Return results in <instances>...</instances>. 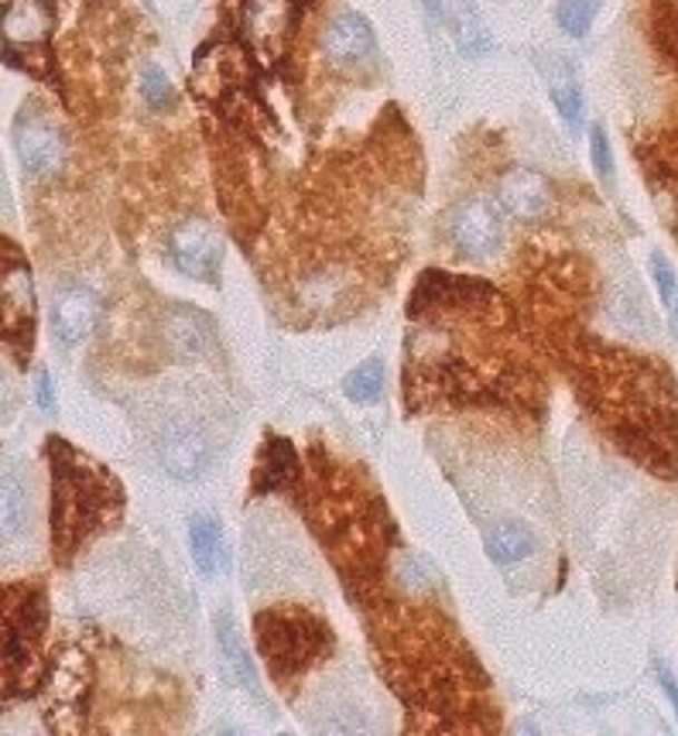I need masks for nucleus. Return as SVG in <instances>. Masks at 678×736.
<instances>
[{"label":"nucleus","instance_id":"obj_1","mask_svg":"<svg viewBox=\"0 0 678 736\" xmlns=\"http://www.w3.org/2000/svg\"><path fill=\"white\" fill-rule=\"evenodd\" d=\"M56 445L62 449V459L52 449V455H56L52 534H56V556H59V548L72 551L82 541V534L89 531V524L104 518L107 500H110V483L94 463H82L69 445H62V442H56Z\"/></svg>","mask_w":678,"mask_h":736},{"label":"nucleus","instance_id":"obj_2","mask_svg":"<svg viewBox=\"0 0 678 736\" xmlns=\"http://www.w3.org/2000/svg\"><path fill=\"white\" fill-rule=\"evenodd\" d=\"M257 637L261 651L275 675H295L302 671L315 655L326 648V634L320 624H312L302 614H261L257 617Z\"/></svg>","mask_w":678,"mask_h":736},{"label":"nucleus","instance_id":"obj_3","mask_svg":"<svg viewBox=\"0 0 678 736\" xmlns=\"http://www.w3.org/2000/svg\"><path fill=\"white\" fill-rule=\"evenodd\" d=\"M41 624H45V607L41 596L31 589H18L8 592V620H4V675L11 688H21V681L31 671L35 651H38V637H41Z\"/></svg>","mask_w":678,"mask_h":736},{"label":"nucleus","instance_id":"obj_4","mask_svg":"<svg viewBox=\"0 0 678 736\" xmlns=\"http://www.w3.org/2000/svg\"><path fill=\"white\" fill-rule=\"evenodd\" d=\"M449 241L463 257H490L504 241V219L490 199H463L449 213Z\"/></svg>","mask_w":678,"mask_h":736},{"label":"nucleus","instance_id":"obj_5","mask_svg":"<svg viewBox=\"0 0 678 736\" xmlns=\"http://www.w3.org/2000/svg\"><path fill=\"white\" fill-rule=\"evenodd\" d=\"M14 151L24 165L28 175L45 178V175H56L66 161V141L62 134L45 120L41 114L24 110L14 120Z\"/></svg>","mask_w":678,"mask_h":736},{"label":"nucleus","instance_id":"obj_6","mask_svg":"<svg viewBox=\"0 0 678 736\" xmlns=\"http://www.w3.org/2000/svg\"><path fill=\"white\" fill-rule=\"evenodd\" d=\"M171 261L189 278L213 282L223 264V241L206 219H186L171 229Z\"/></svg>","mask_w":678,"mask_h":736},{"label":"nucleus","instance_id":"obj_7","mask_svg":"<svg viewBox=\"0 0 678 736\" xmlns=\"http://www.w3.org/2000/svg\"><path fill=\"white\" fill-rule=\"evenodd\" d=\"M295 24V0H247L244 4V35L254 52L264 59H278Z\"/></svg>","mask_w":678,"mask_h":736},{"label":"nucleus","instance_id":"obj_8","mask_svg":"<svg viewBox=\"0 0 678 736\" xmlns=\"http://www.w3.org/2000/svg\"><path fill=\"white\" fill-rule=\"evenodd\" d=\"M497 199L518 219H541L552 206V181L534 168H511L497 181Z\"/></svg>","mask_w":678,"mask_h":736},{"label":"nucleus","instance_id":"obj_9","mask_svg":"<svg viewBox=\"0 0 678 736\" xmlns=\"http://www.w3.org/2000/svg\"><path fill=\"white\" fill-rule=\"evenodd\" d=\"M374 28L367 24V18H360L356 11H343L336 14L320 38V49L333 66H353L364 62L367 56H374Z\"/></svg>","mask_w":678,"mask_h":736},{"label":"nucleus","instance_id":"obj_10","mask_svg":"<svg viewBox=\"0 0 678 736\" xmlns=\"http://www.w3.org/2000/svg\"><path fill=\"white\" fill-rule=\"evenodd\" d=\"M158 459L168 477L196 480L209 463V439L196 425H171L158 439Z\"/></svg>","mask_w":678,"mask_h":736},{"label":"nucleus","instance_id":"obj_11","mask_svg":"<svg viewBox=\"0 0 678 736\" xmlns=\"http://www.w3.org/2000/svg\"><path fill=\"white\" fill-rule=\"evenodd\" d=\"M100 318V298L82 288V285H69L56 295L52 305V333L62 346H76L79 340H86L94 333Z\"/></svg>","mask_w":678,"mask_h":736},{"label":"nucleus","instance_id":"obj_12","mask_svg":"<svg viewBox=\"0 0 678 736\" xmlns=\"http://www.w3.org/2000/svg\"><path fill=\"white\" fill-rule=\"evenodd\" d=\"M161 336L165 346L178 356V360H196L206 356L216 343L213 322L196 312V308H171L161 322Z\"/></svg>","mask_w":678,"mask_h":736},{"label":"nucleus","instance_id":"obj_13","mask_svg":"<svg viewBox=\"0 0 678 736\" xmlns=\"http://www.w3.org/2000/svg\"><path fill=\"white\" fill-rule=\"evenodd\" d=\"M4 322L11 343L35 340V288H31V274L21 261H11L4 274Z\"/></svg>","mask_w":678,"mask_h":736},{"label":"nucleus","instance_id":"obj_14","mask_svg":"<svg viewBox=\"0 0 678 736\" xmlns=\"http://www.w3.org/2000/svg\"><path fill=\"white\" fill-rule=\"evenodd\" d=\"M240 79H244V59L230 45H213L193 66V86H199L209 97H219L223 89H230Z\"/></svg>","mask_w":678,"mask_h":736},{"label":"nucleus","instance_id":"obj_15","mask_svg":"<svg viewBox=\"0 0 678 736\" xmlns=\"http://www.w3.org/2000/svg\"><path fill=\"white\" fill-rule=\"evenodd\" d=\"M52 31V8L45 0H11L4 11V35L11 45H38Z\"/></svg>","mask_w":678,"mask_h":736},{"label":"nucleus","instance_id":"obj_16","mask_svg":"<svg viewBox=\"0 0 678 736\" xmlns=\"http://www.w3.org/2000/svg\"><path fill=\"white\" fill-rule=\"evenodd\" d=\"M189 544H193V562L199 569V576L213 579L223 566H226V541H223V528L213 514H196L189 524Z\"/></svg>","mask_w":678,"mask_h":736},{"label":"nucleus","instance_id":"obj_17","mask_svg":"<svg viewBox=\"0 0 678 736\" xmlns=\"http://www.w3.org/2000/svg\"><path fill=\"white\" fill-rule=\"evenodd\" d=\"M298 459H295V449L285 442V439H271L261 452V467H257V483H254V493H267V490H278L288 483V477L295 473Z\"/></svg>","mask_w":678,"mask_h":736},{"label":"nucleus","instance_id":"obj_18","mask_svg":"<svg viewBox=\"0 0 678 736\" xmlns=\"http://www.w3.org/2000/svg\"><path fill=\"white\" fill-rule=\"evenodd\" d=\"M216 637H219L223 658H226V665L234 668L237 681H240V685L247 688L250 696H261V685H257V671H254V661H250V655H247V648H244V640H240V634H237V624H234V617H219V624H216Z\"/></svg>","mask_w":678,"mask_h":736},{"label":"nucleus","instance_id":"obj_19","mask_svg":"<svg viewBox=\"0 0 678 736\" xmlns=\"http://www.w3.org/2000/svg\"><path fill=\"white\" fill-rule=\"evenodd\" d=\"M487 551H490L493 562H504V566L508 562H521V559H528L531 551H534V538H531L528 528L508 521V524H497L487 534Z\"/></svg>","mask_w":678,"mask_h":736},{"label":"nucleus","instance_id":"obj_20","mask_svg":"<svg viewBox=\"0 0 678 736\" xmlns=\"http://www.w3.org/2000/svg\"><path fill=\"white\" fill-rule=\"evenodd\" d=\"M549 89H552V104L562 114V120L569 124V130H579L582 127V89H579L572 69L559 66L549 79Z\"/></svg>","mask_w":678,"mask_h":736},{"label":"nucleus","instance_id":"obj_21","mask_svg":"<svg viewBox=\"0 0 678 736\" xmlns=\"http://www.w3.org/2000/svg\"><path fill=\"white\" fill-rule=\"evenodd\" d=\"M343 394L356 404H374L384 394V363L367 360L343 377Z\"/></svg>","mask_w":678,"mask_h":736},{"label":"nucleus","instance_id":"obj_22","mask_svg":"<svg viewBox=\"0 0 678 736\" xmlns=\"http://www.w3.org/2000/svg\"><path fill=\"white\" fill-rule=\"evenodd\" d=\"M24 518H28L24 480L11 470V473H4V541H14L21 534Z\"/></svg>","mask_w":678,"mask_h":736},{"label":"nucleus","instance_id":"obj_23","mask_svg":"<svg viewBox=\"0 0 678 736\" xmlns=\"http://www.w3.org/2000/svg\"><path fill=\"white\" fill-rule=\"evenodd\" d=\"M597 11H600V0H559L556 21L569 38H582L586 31H590Z\"/></svg>","mask_w":678,"mask_h":736},{"label":"nucleus","instance_id":"obj_24","mask_svg":"<svg viewBox=\"0 0 678 736\" xmlns=\"http://www.w3.org/2000/svg\"><path fill=\"white\" fill-rule=\"evenodd\" d=\"M141 97L151 107H165L171 100V86H168V79H165V72L158 66H145V72H141Z\"/></svg>","mask_w":678,"mask_h":736},{"label":"nucleus","instance_id":"obj_25","mask_svg":"<svg viewBox=\"0 0 678 736\" xmlns=\"http://www.w3.org/2000/svg\"><path fill=\"white\" fill-rule=\"evenodd\" d=\"M590 148H593L597 175H600V178H613V151H610V141H607V130H603V127H593Z\"/></svg>","mask_w":678,"mask_h":736},{"label":"nucleus","instance_id":"obj_26","mask_svg":"<svg viewBox=\"0 0 678 736\" xmlns=\"http://www.w3.org/2000/svg\"><path fill=\"white\" fill-rule=\"evenodd\" d=\"M651 271H655V285H658V295H661V302L665 305H671L675 302V295H678V288H675V271H671V264L661 257V254H651Z\"/></svg>","mask_w":678,"mask_h":736},{"label":"nucleus","instance_id":"obj_27","mask_svg":"<svg viewBox=\"0 0 678 736\" xmlns=\"http://www.w3.org/2000/svg\"><path fill=\"white\" fill-rule=\"evenodd\" d=\"M38 404L45 411H52V377H49V371H38Z\"/></svg>","mask_w":678,"mask_h":736},{"label":"nucleus","instance_id":"obj_28","mask_svg":"<svg viewBox=\"0 0 678 736\" xmlns=\"http://www.w3.org/2000/svg\"><path fill=\"white\" fill-rule=\"evenodd\" d=\"M658 678H661V688L668 693V699H671V706H675V713H678V678H675L665 665H658Z\"/></svg>","mask_w":678,"mask_h":736},{"label":"nucleus","instance_id":"obj_29","mask_svg":"<svg viewBox=\"0 0 678 736\" xmlns=\"http://www.w3.org/2000/svg\"><path fill=\"white\" fill-rule=\"evenodd\" d=\"M671 318H675V330H678V298L671 302Z\"/></svg>","mask_w":678,"mask_h":736},{"label":"nucleus","instance_id":"obj_30","mask_svg":"<svg viewBox=\"0 0 678 736\" xmlns=\"http://www.w3.org/2000/svg\"><path fill=\"white\" fill-rule=\"evenodd\" d=\"M425 4H429V8H439V0H425Z\"/></svg>","mask_w":678,"mask_h":736},{"label":"nucleus","instance_id":"obj_31","mask_svg":"<svg viewBox=\"0 0 678 736\" xmlns=\"http://www.w3.org/2000/svg\"><path fill=\"white\" fill-rule=\"evenodd\" d=\"M668 4H671V8H675V11H678V0H668Z\"/></svg>","mask_w":678,"mask_h":736}]
</instances>
